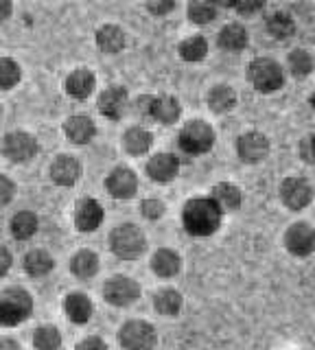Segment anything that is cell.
Listing matches in <instances>:
<instances>
[{
  "mask_svg": "<svg viewBox=\"0 0 315 350\" xmlns=\"http://www.w3.org/2000/svg\"><path fill=\"white\" fill-rule=\"evenodd\" d=\"M33 311V300L25 289H7L0 295V324L16 326Z\"/></svg>",
  "mask_w": 315,
  "mask_h": 350,
  "instance_id": "2",
  "label": "cell"
},
{
  "mask_svg": "<svg viewBox=\"0 0 315 350\" xmlns=\"http://www.w3.org/2000/svg\"><path fill=\"white\" fill-rule=\"evenodd\" d=\"M103 221V208L96 200H83L77 206V215H74V224L81 232H92Z\"/></svg>",
  "mask_w": 315,
  "mask_h": 350,
  "instance_id": "14",
  "label": "cell"
},
{
  "mask_svg": "<svg viewBox=\"0 0 315 350\" xmlns=\"http://www.w3.org/2000/svg\"><path fill=\"white\" fill-rule=\"evenodd\" d=\"M280 200L289 211H302L313 202V186L304 178L291 175L280 184Z\"/></svg>",
  "mask_w": 315,
  "mask_h": 350,
  "instance_id": "7",
  "label": "cell"
},
{
  "mask_svg": "<svg viewBox=\"0 0 315 350\" xmlns=\"http://www.w3.org/2000/svg\"><path fill=\"white\" fill-rule=\"evenodd\" d=\"M118 342L125 350H154L156 331L147 322H127L118 333Z\"/></svg>",
  "mask_w": 315,
  "mask_h": 350,
  "instance_id": "6",
  "label": "cell"
},
{
  "mask_svg": "<svg viewBox=\"0 0 315 350\" xmlns=\"http://www.w3.org/2000/svg\"><path fill=\"white\" fill-rule=\"evenodd\" d=\"M105 186H107V191H110V195L116 197V200H129V197H134L138 191V178L132 169L121 167L107 175Z\"/></svg>",
  "mask_w": 315,
  "mask_h": 350,
  "instance_id": "12",
  "label": "cell"
},
{
  "mask_svg": "<svg viewBox=\"0 0 315 350\" xmlns=\"http://www.w3.org/2000/svg\"><path fill=\"white\" fill-rule=\"evenodd\" d=\"M287 66L293 77H298V79H302V77H309L311 70H313V57L311 53H307L304 49H296L289 53V59H287Z\"/></svg>",
  "mask_w": 315,
  "mask_h": 350,
  "instance_id": "29",
  "label": "cell"
},
{
  "mask_svg": "<svg viewBox=\"0 0 315 350\" xmlns=\"http://www.w3.org/2000/svg\"><path fill=\"white\" fill-rule=\"evenodd\" d=\"M33 344H36L38 350H57L61 346V337L57 333V328L42 326L33 335Z\"/></svg>",
  "mask_w": 315,
  "mask_h": 350,
  "instance_id": "34",
  "label": "cell"
},
{
  "mask_svg": "<svg viewBox=\"0 0 315 350\" xmlns=\"http://www.w3.org/2000/svg\"><path fill=\"white\" fill-rule=\"evenodd\" d=\"M38 230V219L33 213H18L12 219V232L16 239H29L33 237Z\"/></svg>",
  "mask_w": 315,
  "mask_h": 350,
  "instance_id": "33",
  "label": "cell"
},
{
  "mask_svg": "<svg viewBox=\"0 0 315 350\" xmlns=\"http://www.w3.org/2000/svg\"><path fill=\"white\" fill-rule=\"evenodd\" d=\"M238 158L247 164H256L260 160H265L269 156V140L260 131H247L236 142Z\"/></svg>",
  "mask_w": 315,
  "mask_h": 350,
  "instance_id": "10",
  "label": "cell"
},
{
  "mask_svg": "<svg viewBox=\"0 0 315 350\" xmlns=\"http://www.w3.org/2000/svg\"><path fill=\"white\" fill-rule=\"evenodd\" d=\"M66 313L72 322H77V324H83V322H88L90 317H92V302L85 298L83 293H72L66 298Z\"/></svg>",
  "mask_w": 315,
  "mask_h": 350,
  "instance_id": "25",
  "label": "cell"
},
{
  "mask_svg": "<svg viewBox=\"0 0 315 350\" xmlns=\"http://www.w3.org/2000/svg\"><path fill=\"white\" fill-rule=\"evenodd\" d=\"M147 9L156 16H165V14H169V11L176 9V3H149Z\"/></svg>",
  "mask_w": 315,
  "mask_h": 350,
  "instance_id": "40",
  "label": "cell"
},
{
  "mask_svg": "<svg viewBox=\"0 0 315 350\" xmlns=\"http://www.w3.org/2000/svg\"><path fill=\"white\" fill-rule=\"evenodd\" d=\"M25 269L31 273V276H46V273L53 269V258L42 250H33L29 252L25 258Z\"/></svg>",
  "mask_w": 315,
  "mask_h": 350,
  "instance_id": "30",
  "label": "cell"
},
{
  "mask_svg": "<svg viewBox=\"0 0 315 350\" xmlns=\"http://www.w3.org/2000/svg\"><path fill=\"white\" fill-rule=\"evenodd\" d=\"M9 14H12V3H7V0H0V20H5Z\"/></svg>",
  "mask_w": 315,
  "mask_h": 350,
  "instance_id": "44",
  "label": "cell"
},
{
  "mask_svg": "<svg viewBox=\"0 0 315 350\" xmlns=\"http://www.w3.org/2000/svg\"><path fill=\"white\" fill-rule=\"evenodd\" d=\"M182 114V107L178 103V98L173 96H160V98H151V105H149V116L156 118L158 123L162 125H171L176 123Z\"/></svg>",
  "mask_w": 315,
  "mask_h": 350,
  "instance_id": "16",
  "label": "cell"
},
{
  "mask_svg": "<svg viewBox=\"0 0 315 350\" xmlns=\"http://www.w3.org/2000/svg\"><path fill=\"white\" fill-rule=\"evenodd\" d=\"M64 129H66V136L77 142V145H85V142H90L96 134V127L94 123L88 118V116H72L66 120V125H64Z\"/></svg>",
  "mask_w": 315,
  "mask_h": 350,
  "instance_id": "18",
  "label": "cell"
},
{
  "mask_svg": "<svg viewBox=\"0 0 315 350\" xmlns=\"http://www.w3.org/2000/svg\"><path fill=\"white\" fill-rule=\"evenodd\" d=\"M247 31L241 25H228L221 29L219 33V46L223 51H230V53H238L247 46Z\"/></svg>",
  "mask_w": 315,
  "mask_h": 350,
  "instance_id": "23",
  "label": "cell"
},
{
  "mask_svg": "<svg viewBox=\"0 0 315 350\" xmlns=\"http://www.w3.org/2000/svg\"><path fill=\"white\" fill-rule=\"evenodd\" d=\"M77 350H107V348L99 337H88L77 346Z\"/></svg>",
  "mask_w": 315,
  "mask_h": 350,
  "instance_id": "41",
  "label": "cell"
},
{
  "mask_svg": "<svg viewBox=\"0 0 315 350\" xmlns=\"http://www.w3.org/2000/svg\"><path fill=\"white\" fill-rule=\"evenodd\" d=\"M208 105L215 112H228L236 105V94L230 85H215L208 92Z\"/></svg>",
  "mask_w": 315,
  "mask_h": 350,
  "instance_id": "27",
  "label": "cell"
},
{
  "mask_svg": "<svg viewBox=\"0 0 315 350\" xmlns=\"http://www.w3.org/2000/svg\"><path fill=\"white\" fill-rule=\"evenodd\" d=\"M125 107H127V92L123 90V88H107V90L99 96V109H101V114L107 116V118H121L123 112H125Z\"/></svg>",
  "mask_w": 315,
  "mask_h": 350,
  "instance_id": "15",
  "label": "cell"
},
{
  "mask_svg": "<svg viewBox=\"0 0 315 350\" xmlns=\"http://www.w3.org/2000/svg\"><path fill=\"white\" fill-rule=\"evenodd\" d=\"M236 11H238V14H254V11H260V9H263L265 7V3H234L232 5Z\"/></svg>",
  "mask_w": 315,
  "mask_h": 350,
  "instance_id": "42",
  "label": "cell"
},
{
  "mask_svg": "<svg viewBox=\"0 0 315 350\" xmlns=\"http://www.w3.org/2000/svg\"><path fill=\"white\" fill-rule=\"evenodd\" d=\"M20 79V68L14 59H0V88H14Z\"/></svg>",
  "mask_w": 315,
  "mask_h": 350,
  "instance_id": "36",
  "label": "cell"
},
{
  "mask_svg": "<svg viewBox=\"0 0 315 350\" xmlns=\"http://www.w3.org/2000/svg\"><path fill=\"white\" fill-rule=\"evenodd\" d=\"M189 18L193 22H197V25H208V22H213L217 18V9H215V5H208V3H191Z\"/></svg>",
  "mask_w": 315,
  "mask_h": 350,
  "instance_id": "35",
  "label": "cell"
},
{
  "mask_svg": "<svg viewBox=\"0 0 315 350\" xmlns=\"http://www.w3.org/2000/svg\"><path fill=\"white\" fill-rule=\"evenodd\" d=\"M182 221L187 232L193 237H208L215 234L217 228L221 226V211L217 208L213 200H206V197H197V200H191L184 206L182 213Z\"/></svg>",
  "mask_w": 315,
  "mask_h": 350,
  "instance_id": "1",
  "label": "cell"
},
{
  "mask_svg": "<svg viewBox=\"0 0 315 350\" xmlns=\"http://www.w3.org/2000/svg\"><path fill=\"white\" fill-rule=\"evenodd\" d=\"M206 53H208V42L202 36H193L180 44V55L187 62H202L206 57Z\"/></svg>",
  "mask_w": 315,
  "mask_h": 350,
  "instance_id": "31",
  "label": "cell"
},
{
  "mask_svg": "<svg viewBox=\"0 0 315 350\" xmlns=\"http://www.w3.org/2000/svg\"><path fill=\"white\" fill-rule=\"evenodd\" d=\"M16 193V186L14 182L5 178V175H0V204H7V202H12V197Z\"/></svg>",
  "mask_w": 315,
  "mask_h": 350,
  "instance_id": "39",
  "label": "cell"
},
{
  "mask_svg": "<svg viewBox=\"0 0 315 350\" xmlns=\"http://www.w3.org/2000/svg\"><path fill=\"white\" fill-rule=\"evenodd\" d=\"M96 44H99V49L103 53L116 55L125 46V33L118 27H114V25H105V27H101L99 31H96Z\"/></svg>",
  "mask_w": 315,
  "mask_h": 350,
  "instance_id": "22",
  "label": "cell"
},
{
  "mask_svg": "<svg viewBox=\"0 0 315 350\" xmlns=\"http://www.w3.org/2000/svg\"><path fill=\"white\" fill-rule=\"evenodd\" d=\"M9 267H12V254L5 247H0V276H5Z\"/></svg>",
  "mask_w": 315,
  "mask_h": 350,
  "instance_id": "43",
  "label": "cell"
},
{
  "mask_svg": "<svg viewBox=\"0 0 315 350\" xmlns=\"http://www.w3.org/2000/svg\"><path fill=\"white\" fill-rule=\"evenodd\" d=\"M110 243L116 256L132 260L143 254L147 241H145V234L140 232V228H136L134 224H123L112 232Z\"/></svg>",
  "mask_w": 315,
  "mask_h": 350,
  "instance_id": "3",
  "label": "cell"
},
{
  "mask_svg": "<svg viewBox=\"0 0 315 350\" xmlns=\"http://www.w3.org/2000/svg\"><path fill=\"white\" fill-rule=\"evenodd\" d=\"M151 134L143 127H132L123 136V145L129 153H134V156H140V153H145L149 147H151Z\"/></svg>",
  "mask_w": 315,
  "mask_h": 350,
  "instance_id": "28",
  "label": "cell"
},
{
  "mask_svg": "<svg viewBox=\"0 0 315 350\" xmlns=\"http://www.w3.org/2000/svg\"><path fill=\"white\" fill-rule=\"evenodd\" d=\"M249 81L258 92H276L282 85V68L280 64L269 57H258L249 64Z\"/></svg>",
  "mask_w": 315,
  "mask_h": 350,
  "instance_id": "4",
  "label": "cell"
},
{
  "mask_svg": "<svg viewBox=\"0 0 315 350\" xmlns=\"http://www.w3.org/2000/svg\"><path fill=\"white\" fill-rule=\"evenodd\" d=\"M94 83H96L94 75L85 68H79L66 79V92L74 98H88L94 90Z\"/></svg>",
  "mask_w": 315,
  "mask_h": 350,
  "instance_id": "20",
  "label": "cell"
},
{
  "mask_svg": "<svg viewBox=\"0 0 315 350\" xmlns=\"http://www.w3.org/2000/svg\"><path fill=\"white\" fill-rule=\"evenodd\" d=\"M0 350H20L18 344L14 342H9V339H5V342H0Z\"/></svg>",
  "mask_w": 315,
  "mask_h": 350,
  "instance_id": "45",
  "label": "cell"
},
{
  "mask_svg": "<svg viewBox=\"0 0 315 350\" xmlns=\"http://www.w3.org/2000/svg\"><path fill=\"white\" fill-rule=\"evenodd\" d=\"M79 175H81L79 162L70 156H59L51 167V178L55 180L59 186H72L79 180Z\"/></svg>",
  "mask_w": 315,
  "mask_h": 350,
  "instance_id": "17",
  "label": "cell"
},
{
  "mask_svg": "<svg viewBox=\"0 0 315 350\" xmlns=\"http://www.w3.org/2000/svg\"><path fill=\"white\" fill-rule=\"evenodd\" d=\"M143 215L147 219H160L165 215V204L158 200H145L143 202Z\"/></svg>",
  "mask_w": 315,
  "mask_h": 350,
  "instance_id": "37",
  "label": "cell"
},
{
  "mask_svg": "<svg viewBox=\"0 0 315 350\" xmlns=\"http://www.w3.org/2000/svg\"><path fill=\"white\" fill-rule=\"evenodd\" d=\"M178 171H180V162L176 156H171V153H158V156H154L147 164L149 178L156 182H171L178 175Z\"/></svg>",
  "mask_w": 315,
  "mask_h": 350,
  "instance_id": "13",
  "label": "cell"
},
{
  "mask_svg": "<svg viewBox=\"0 0 315 350\" xmlns=\"http://www.w3.org/2000/svg\"><path fill=\"white\" fill-rule=\"evenodd\" d=\"M103 295L105 300L114 304V306H127L138 300L140 295V287L138 282L132 278H125V276H114L112 280L105 282L103 287Z\"/></svg>",
  "mask_w": 315,
  "mask_h": 350,
  "instance_id": "8",
  "label": "cell"
},
{
  "mask_svg": "<svg viewBox=\"0 0 315 350\" xmlns=\"http://www.w3.org/2000/svg\"><path fill=\"white\" fill-rule=\"evenodd\" d=\"M180 267H182V258L173 250H158L154 254V258H151V269H154L162 278L176 276V273L180 271Z\"/></svg>",
  "mask_w": 315,
  "mask_h": 350,
  "instance_id": "21",
  "label": "cell"
},
{
  "mask_svg": "<svg viewBox=\"0 0 315 350\" xmlns=\"http://www.w3.org/2000/svg\"><path fill=\"white\" fill-rule=\"evenodd\" d=\"M210 200L217 204V208H219L221 213H225V211H236V208L241 206L243 197H241V191H238L234 184L221 182V184H217L213 189Z\"/></svg>",
  "mask_w": 315,
  "mask_h": 350,
  "instance_id": "19",
  "label": "cell"
},
{
  "mask_svg": "<svg viewBox=\"0 0 315 350\" xmlns=\"http://www.w3.org/2000/svg\"><path fill=\"white\" fill-rule=\"evenodd\" d=\"M300 158L309 164H315V136H307L300 142Z\"/></svg>",
  "mask_w": 315,
  "mask_h": 350,
  "instance_id": "38",
  "label": "cell"
},
{
  "mask_svg": "<svg viewBox=\"0 0 315 350\" xmlns=\"http://www.w3.org/2000/svg\"><path fill=\"white\" fill-rule=\"evenodd\" d=\"M215 145V131L204 120H193L180 131V147L187 153H206Z\"/></svg>",
  "mask_w": 315,
  "mask_h": 350,
  "instance_id": "5",
  "label": "cell"
},
{
  "mask_svg": "<svg viewBox=\"0 0 315 350\" xmlns=\"http://www.w3.org/2000/svg\"><path fill=\"white\" fill-rule=\"evenodd\" d=\"M309 101H311V107L315 109V94H311V98H309Z\"/></svg>",
  "mask_w": 315,
  "mask_h": 350,
  "instance_id": "46",
  "label": "cell"
},
{
  "mask_svg": "<svg viewBox=\"0 0 315 350\" xmlns=\"http://www.w3.org/2000/svg\"><path fill=\"white\" fill-rule=\"evenodd\" d=\"M285 247L293 256H309L315 250V230L309 224H293L285 232Z\"/></svg>",
  "mask_w": 315,
  "mask_h": 350,
  "instance_id": "9",
  "label": "cell"
},
{
  "mask_svg": "<svg viewBox=\"0 0 315 350\" xmlns=\"http://www.w3.org/2000/svg\"><path fill=\"white\" fill-rule=\"evenodd\" d=\"M70 269L79 278H92L99 271V258H96L94 252L83 250L79 254H74V258L70 260Z\"/></svg>",
  "mask_w": 315,
  "mask_h": 350,
  "instance_id": "26",
  "label": "cell"
},
{
  "mask_svg": "<svg viewBox=\"0 0 315 350\" xmlns=\"http://www.w3.org/2000/svg\"><path fill=\"white\" fill-rule=\"evenodd\" d=\"M267 31L271 38L276 40H289L293 33H296V22H293V18L289 14H285V11H276V14H271L267 18Z\"/></svg>",
  "mask_w": 315,
  "mask_h": 350,
  "instance_id": "24",
  "label": "cell"
},
{
  "mask_svg": "<svg viewBox=\"0 0 315 350\" xmlns=\"http://www.w3.org/2000/svg\"><path fill=\"white\" fill-rule=\"evenodd\" d=\"M156 311L162 313V315H178L180 309H182V295L176 291V289H165L156 295Z\"/></svg>",
  "mask_w": 315,
  "mask_h": 350,
  "instance_id": "32",
  "label": "cell"
},
{
  "mask_svg": "<svg viewBox=\"0 0 315 350\" xmlns=\"http://www.w3.org/2000/svg\"><path fill=\"white\" fill-rule=\"evenodd\" d=\"M5 156L14 162H27L36 156L38 151V142L31 134H25V131H14L5 138Z\"/></svg>",
  "mask_w": 315,
  "mask_h": 350,
  "instance_id": "11",
  "label": "cell"
}]
</instances>
